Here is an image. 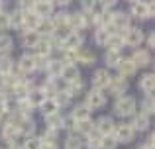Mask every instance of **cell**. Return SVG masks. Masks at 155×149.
Returning <instances> with one entry per match:
<instances>
[{
	"instance_id": "cell-56",
	"label": "cell",
	"mask_w": 155,
	"mask_h": 149,
	"mask_svg": "<svg viewBox=\"0 0 155 149\" xmlns=\"http://www.w3.org/2000/svg\"><path fill=\"white\" fill-rule=\"evenodd\" d=\"M10 149H24V145H20L18 141H10Z\"/></svg>"
},
{
	"instance_id": "cell-4",
	"label": "cell",
	"mask_w": 155,
	"mask_h": 149,
	"mask_svg": "<svg viewBox=\"0 0 155 149\" xmlns=\"http://www.w3.org/2000/svg\"><path fill=\"white\" fill-rule=\"evenodd\" d=\"M134 135H136V130L132 128V124H120V126L114 130V138L118 139V143L134 141Z\"/></svg>"
},
{
	"instance_id": "cell-35",
	"label": "cell",
	"mask_w": 155,
	"mask_h": 149,
	"mask_svg": "<svg viewBox=\"0 0 155 149\" xmlns=\"http://www.w3.org/2000/svg\"><path fill=\"white\" fill-rule=\"evenodd\" d=\"M20 26H22V10H14L12 14H8V28L20 30Z\"/></svg>"
},
{
	"instance_id": "cell-37",
	"label": "cell",
	"mask_w": 155,
	"mask_h": 149,
	"mask_svg": "<svg viewBox=\"0 0 155 149\" xmlns=\"http://www.w3.org/2000/svg\"><path fill=\"white\" fill-rule=\"evenodd\" d=\"M65 149H83V135H69L65 139Z\"/></svg>"
},
{
	"instance_id": "cell-60",
	"label": "cell",
	"mask_w": 155,
	"mask_h": 149,
	"mask_svg": "<svg viewBox=\"0 0 155 149\" xmlns=\"http://www.w3.org/2000/svg\"><path fill=\"white\" fill-rule=\"evenodd\" d=\"M128 2H136V0H128Z\"/></svg>"
},
{
	"instance_id": "cell-11",
	"label": "cell",
	"mask_w": 155,
	"mask_h": 149,
	"mask_svg": "<svg viewBox=\"0 0 155 149\" xmlns=\"http://www.w3.org/2000/svg\"><path fill=\"white\" fill-rule=\"evenodd\" d=\"M59 79H63L65 83L79 79V67H77L75 63H63V69H61V76H59Z\"/></svg>"
},
{
	"instance_id": "cell-41",
	"label": "cell",
	"mask_w": 155,
	"mask_h": 149,
	"mask_svg": "<svg viewBox=\"0 0 155 149\" xmlns=\"http://www.w3.org/2000/svg\"><path fill=\"white\" fill-rule=\"evenodd\" d=\"M28 98H30V102L34 104V106H39V102L45 98V92H43V88H35V90H31V88H30Z\"/></svg>"
},
{
	"instance_id": "cell-25",
	"label": "cell",
	"mask_w": 155,
	"mask_h": 149,
	"mask_svg": "<svg viewBox=\"0 0 155 149\" xmlns=\"http://www.w3.org/2000/svg\"><path fill=\"white\" fill-rule=\"evenodd\" d=\"M39 37H41V35H39L35 30H26L22 34V43L26 47H35V43L39 41Z\"/></svg>"
},
{
	"instance_id": "cell-20",
	"label": "cell",
	"mask_w": 155,
	"mask_h": 149,
	"mask_svg": "<svg viewBox=\"0 0 155 149\" xmlns=\"http://www.w3.org/2000/svg\"><path fill=\"white\" fill-rule=\"evenodd\" d=\"M18 67H20L22 73H31V71H35V57L34 55H22Z\"/></svg>"
},
{
	"instance_id": "cell-1",
	"label": "cell",
	"mask_w": 155,
	"mask_h": 149,
	"mask_svg": "<svg viewBox=\"0 0 155 149\" xmlns=\"http://www.w3.org/2000/svg\"><path fill=\"white\" fill-rule=\"evenodd\" d=\"M114 112L118 116H132L136 112V100L132 96H118L116 104H114Z\"/></svg>"
},
{
	"instance_id": "cell-49",
	"label": "cell",
	"mask_w": 155,
	"mask_h": 149,
	"mask_svg": "<svg viewBox=\"0 0 155 149\" xmlns=\"http://www.w3.org/2000/svg\"><path fill=\"white\" fill-rule=\"evenodd\" d=\"M81 6H83V10L87 12H92L96 6V0H81Z\"/></svg>"
},
{
	"instance_id": "cell-61",
	"label": "cell",
	"mask_w": 155,
	"mask_h": 149,
	"mask_svg": "<svg viewBox=\"0 0 155 149\" xmlns=\"http://www.w3.org/2000/svg\"><path fill=\"white\" fill-rule=\"evenodd\" d=\"M51 2H53V0H51Z\"/></svg>"
},
{
	"instance_id": "cell-17",
	"label": "cell",
	"mask_w": 155,
	"mask_h": 149,
	"mask_svg": "<svg viewBox=\"0 0 155 149\" xmlns=\"http://www.w3.org/2000/svg\"><path fill=\"white\" fill-rule=\"evenodd\" d=\"M2 138L6 139L8 143H10V141H16V139L20 138V130H18V126H16V124H12V122L4 124V128H2Z\"/></svg>"
},
{
	"instance_id": "cell-9",
	"label": "cell",
	"mask_w": 155,
	"mask_h": 149,
	"mask_svg": "<svg viewBox=\"0 0 155 149\" xmlns=\"http://www.w3.org/2000/svg\"><path fill=\"white\" fill-rule=\"evenodd\" d=\"M39 22H41V18H39L34 10L22 12V26H24V30H38Z\"/></svg>"
},
{
	"instance_id": "cell-53",
	"label": "cell",
	"mask_w": 155,
	"mask_h": 149,
	"mask_svg": "<svg viewBox=\"0 0 155 149\" xmlns=\"http://www.w3.org/2000/svg\"><path fill=\"white\" fill-rule=\"evenodd\" d=\"M96 2H100L104 8H112V6H116L118 0H96Z\"/></svg>"
},
{
	"instance_id": "cell-22",
	"label": "cell",
	"mask_w": 155,
	"mask_h": 149,
	"mask_svg": "<svg viewBox=\"0 0 155 149\" xmlns=\"http://www.w3.org/2000/svg\"><path fill=\"white\" fill-rule=\"evenodd\" d=\"M114 31L112 26H102V28H96V34H94V39L98 45H106V41H108L110 34Z\"/></svg>"
},
{
	"instance_id": "cell-52",
	"label": "cell",
	"mask_w": 155,
	"mask_h": 149,
	"mask_svg": "<svg viewBox=\"0 0 155 149\" xmlns=\"http://www.w3.org/2000/svg\"><path fill=\"white\" fill-rule=\"evenodd\" d=\"M39 149H59V147H57V143H55V141H43Z\"/></svg>"
},
{
	"instance_id": "cell-48",
	"label": "cell",
	"mask_w": 155,
	"mask_h": 149,
	"mask_svg": "<svg viewBox=\"0 0 155 149\" xmlns=\"http://www.w3.org/2000/svg\"><path fill=\"white\" fill-rule=\"evenodd\" d=\"M57 139V130H53V128H47L45 135L41 138V141H55Z\"/></svg>"
},
{
	"instance_id": "cell-5",
	"label": "cell",
	"mask_w": 155,
	"mask_h": 149,
	"mask_svg": "<svg viewBox=\"0 0 155 149\" xmlns=\"http://www.w3.org/2000/svg\"><path fill=\"white\" fill-rule=\"evenodd\" d=\"M122 34H124L126 45H130V47H137V45H141V41H143V34H141L140 28H126Z\"/></svg>"
},
{
	"instance_id": "cell-21",
	"label": "cell",
	"mask_w": 155,
	"mask_h": 149,
	"mask_svg": "<svg viewBox=\"0 0 155 149\" xmlns=\"http://www.w3.org/2000/svg\"><path fill=\"white\" fill-rule=\"evenodd\" d=\"M132 128L137 131H145L149 128V116L145 114V112H141V114L134 116V122H132Z\"/></svg>"
},
{
	"instance_id": "cell-18",
	"label": "cell",
	"mask_w": 155,
	"mask_h": 149,
	"mask_svg": "<svg viewBox=\"0 0 155 149\" xmlns=\"http://www.w3.org/2000/svg\"><path fill=\"white\" fill-rule=\"evenodd\" d=\"M94 128H96V131L98 134H114V120L112 118H108V116H104V118H100L98 122L94 124Z\"/></svg>"
},
{
	"instance_id": "cell-38",
	"label": "cell",
	"mask_w": 155,
	"mask_h": 149,
	"mask_svg": "<svg viewBox=\"0 0 155 149\" xmlns=\"http://www.w3.org/2000/svg\"><path fill=\"white\" fill-rule=\"evenodd\" d=\"M77 61L84 63V65H91V63H94V53L88 49H77Z\"/></svg>"
},
{
	"instance_id": "cell-50",
	"label": "cell",
	"mask_w": 155,
	"mask_h": 149,
	"mask_svg": "<svg viewBox=\"0 0 155 149\" xmlns=\"http://www.w3.org/2000/svg\"><path fill=\"white\" fill-rule=\"evenodd\" d=\"M35 4V0H20V10L26 12V10H31Z\"/></svg>"
},
{
	"instance_id": "cell-33",
	"label": "cell",
	"mask_w": 155,
	"mask_h": 149,
	"mask_svg": "<svg viewBox=\"0 0 155 149\" xmlns=\"http://www.w3.org/2000/svg\"><path fill=\"white\" fill-rule=\"evenodd\" d=\"M35 49H38V55H49L53 49L49 37H39V41L35 43Z\"/></svg>"
},
{
	"instance_id": "cell-14",
	"label": "cell",
	"mask_w": 155,
	"mask_h": 149,
	"mask_svg": "<svg viewBox=\"0 0 155 149\" xmlns=\"http://www.w3.org/2000/svg\"><path fill=\"white\" fill-rule=\"evenodd\" d=\"M87 24H88V14H79V12H77V14L69 16V28H71V30L79 31V30H83Z\"/></svg>"
},
{
	"instance_id": "cell-27",
	"label": "cell",
	"mask_w": 155,
	"mask_h": 149,
	"mask_svg": "<svg viewBox=\"0 0 155 149\" xmlns=\"http://www.w3.org/2000/svg\"><path fill=\"white\" fill-rule=\"evenodd\" d=\"M91 108L87 106V104H79V106H75L73 108V120H75V122H79V120H91Z\"/></svg>"
},
{
	"instance_id": "cell-51",
	"label": "cell",
	"mask_w": 155,
	"mask_h": 149,
	"mask_svg": "<svg viewBox=\"0 0 155 149\" xmlns=\"http://www.w3.org/2000/svg\"><path fill=\"white\" fill-rule=\"evenodd\" d=\"M4 28H8V14L0 12V30H4Z\"/></svg>"
},
{
	"instance_id": "cell-47",
	"label": "cell",
	"mask_w": 155,
	"mask_h": 149,
	"mask_svg": "<svg viewBox=\"0 0 155 149\" xmlns=\"http://www.w3.org/2000/svg\"><path fill=\"white\" fill-rule=\"evenodd\" d=\"M4 114H8V100H6L4 90H0V118H2Z\"/></svg>"
},
{
	"instance_id": "cell-40",
	"label": "cell",
	"mask_w": 155,
	"mask_h": 149,
	"mask_svg": "<svg viewBox=\"0 0 155 149\" xmlns=\"http://www.w3.org/2000/svg\"><path fill=\"white\" fill-rule=\"evenodd\" d=\"M34 104L30 102V98L28 96H24V98H18V112H22L24 116H30V112L34 110Z\"/></svg>"
},
{
	"instance_id": "cell-42",
	"label": "cell",
	"mask_w": 155,
	"mask_h": 149,
	"mask_svg": "<svg viewBox=\"0 0 155 149\" xmlns=\"http://www.w3.org/2000/svg\"><path fill=\"white\" fill-rule=\"evenodd\" d=\"M12 69H14V61L8 55H0V73L8 75V73H12Z\"/></svg>"
},
{
	"instance_id": "cell-7",
	"label": "cell",
	"mask_w": 155,
	"mask_h": 149,
	"mask_svg": "<svg viewBox=\"0 0 155 149\" xmlns=\"http://www.w3.org/2000/svg\"><path fill=\"white\" fill-rule=\"evenodd\" d=\"M83 41H84V35L81 31L73 30L63 37V49H79L83 45Z\"/></svg>"
},
{
	"instance_id": "cell-26",
	"label": "cell",
	"mask_w": 155,
	"mask_h": 149,
	"mask_svg": "<svg viewBox=\"0 0 155 149\" xmlns=\"http://www.w3.org/2000/svg\"><path fill=\"white\" fill-rule=\"evenodd\" d=\"M84 145H87V149H100V138H102V134H98L96 131V128L91 131L88 135H84Z\"/></svg>"
},
{
	"instance_id": "cell-34",
	"label": "cell",
	"mask_w": 155,
	"mask_h": 149,
	"mask_svg": "<svg viewBox=\"0 0 155 149\" xmlns=\"http://www.w3.org/2000/svg\"><path fill=\"white\" fill-rule=\"evenodd\" d=\"M120 59H122V55H120V51H118V49H108V53L104 55V61H106V65H108V67H118Z\"/></svg>"
},
{
	"instance_id": "cell-2",
	"label": "cell",
	"mask_w": 155,
	"mask_h": 149,
	"mask_svg": "<svg viewBox=\"0 0 155 149\" xmlns=\"http://www.w3.org/2000/svg\"><path fill=\"white\" fill-rule=\"evenodd\" d=\"M132 16L137 20H145V18H153V2L145 4V2H140L136 0L132 6Z\"/></svg>"
},
{
	"instance_id": "cell-23",
	"label": "cell",
	"mask_w": 155,
	"mask_h": 149,
	"mask_svg": "<svg viewBox=\"0 0 155 149\" xmlns=\"http://www.w3.org/2000/svg\"><path fill=\"white\" fill-rule=\"evenodd\" d=\"M53 18H51V24H53V28L55 30H65V28L69 26V16L65 14V12H53Z\"/></svg>"
},
{
	"instance_id": "cell-3",
	"label": "cell",
	"mask_w": 155,
	"mask_h": 149,
	"mask_svg": "<svg viewBox=\"0 0 155 149\" xmlns=\"http://www.w3.org/2000/svg\"><path fill=\"white\" fill-rule=\"evenodd\" d=\"M104 104H106V96L100 88H92L87 94V106L91 110H100V108H104Z\"/></svg>"
},
{
	"instance_id": "cell-59",
	"label": "cell",
	"mask_w": 155,
	"mask_h": 149,
	"mask_svg": "<svg viewBox=\"0 0 155 149\" xmlns=\"http://www.w3.org/2000/svg\"><path fill=\"white\" fill-rule=\"evenodd\" d=\"M2 8H4V2H2V0H0V12H2Z\"/></svg>"
},
{
	"instance_id": "cell-55",
	"label": "cell",
	"mask_w": 155,
	"mask_h": 149,
	"mask_svg": "<svg viewBox=\"0 0 155 149\" xmlns=\"http://www.w3.org/2000/svg\"><path fill=\"white\" fill-rule=\"evenodd\" d=\"M147 43H149V47H153V45H155V34H149V37H147Z\"/></svg>"
},
{
	"instance_id": "cell-15",
	"label": "cell",
	"mask_w": 155,
	"mask_h": 149,
	"mask_svg": "<svg viewBox=\"0 0 155 149\" xmlns=\"http://www.w3.org/2000/svg\"><path fill=\"white\" fill-rule=\"evenodd\" d=\"M39 110H41L43 116H49V114L59 112V106H57V102H55V98H53V96H45V98L39 102Z\"/></svg>"
},
{
	"instance_id": "cell-57",
	"label": "cell",
	"mask_w": 155,
	"mask_h": 149,
	"mask_svg": "<svg viewBox=\"0 0 155 149\" xmlns=\"http://www.w3.org/2000/svg\"><path fill=\"white\" fill-rule=\"evenodd\" d=\"M57 4H59V6H67V4H71L73 0H55Z\"/></svg>"
},
{
	"instance_id": "cell-12",
	"label": "cell",
	"mask_w": 155,
	"mask_h": 149,
	"mask_svg": "<svg viewBox=\"0 0 155 149\" xmlns=\"http://www.w3.org/2000/svg\"><path fill=\"white\" fill-rule=\"evenodd\" d=\"M108 83H110V75H108V71L106 69H98L94 75H92V86L94 88H106L108 86Z\"/></svg>"
},
{
	"instance_id": "cell-8",
	"label": "cell",
	"mask_w": 155,
	"mask_h": 149,
	"mask_svg": "<svg viewBox=\"0 0 155 149\" xmlns=\"http://www.w3.org/2000/svg\"><path fill=\"white\" fill-rule=\"evenodd\" d=\"M110 26L114 30H122L124 31L126 28H130V16L126 12H112L110 16Z\"/></svg>"
},
{
	"instance_id": "cell-54",
	"label": "cell",
	"mask_w": 155,
	"mask_h": 149,
	"mask_svg": "<svg viewBox=\"0 0 155 149\" xmlns=\"http://www.w3.org/2000/svg\"><path fill=\"white\" fill-rule=\"evenodd\" d=\"M6 86H8V83H6V75L0 73V90H4Z\"/></svg>"
},
{
	"instance_id": "cell-44",
	"label": "cell",
	"mask_w": 155,
	"mask_h": 149,
	"mask_svg": "<svg viewBox=\"0 0 155 149\" xmlns=\"http://www.w3.org/2000/svg\"><path fill=\"white\" fill-rule=\"evenodd\" d=\"M141 106H143V112H145V114H147V116H151V114H153V110H155L153 96H151V94H147V96L143 98V104H141Z\"/></svg>"
},
{
	"instance_id": "cell-36",
	"label": "cell",
	"mask_w": 155,
	"mask_h": 149,
	"mask_svg": "<svg viewBox=\"0 0 155 149\" xmlns=\"http://www.w3.org/2000/svg\"><path fill=\"white\" fill-rule=\"evenodd\" d=\"M118 147V139L114 138V134H104L100 138V149H116Z\"/></svg>"
},
{
	"instance_id": "cell-43",
	"label": "cell",
	"mask_w": 155,
	"mask_h": 149,
	"mask_svg": "<svg viewBox=\"0 0 155 149\" xmlns=\"http://www.w3.org/2000/svg\"><path fill=\"white\" fill-rule=\"evenodd\" d=\"M41 138H35V135H28L26 143H24V149H39L41 147Z\"/></svg>"
},
{
	"instance_id": "cell-58",
	"label": "cell",
	"mask_w": 155,
	"mask_h": 149,
	"mask_svg": "<svg viewBox=\"0 0 155 149\" xmlns=\"http://www.w3.org/2000/svg\"><path fill=\"white\" fill-rule=\"evenodd\" d=\"M140 149H153V145H151V143H147V145H141Z\"/></svg>"
},
{
	"instance_id": "cell-39",
	"label": "cell",
	"mask_w": 155,
	"mask_h": 149,
	"mask_svg": "<svg viewBox=\"0 0 155 149\" xmlns=\"http://www.w3.org/2000/svg\"><path fill=\"white\" fill-rule=\"evenodd\" d=\"M14 47V41H12L10 35H0V55H8Z\"/></svg>"
},
{
	"instance_id": "cell-32",
	"label": "cell",
	"mask_w": 155,
	"mask_h": 149,
	"mask_svg": "<svg viewBox=\"0 0 155 149\" xmlns=\"http://www.w3.org/2000/svg\"><path fill=\"white\" fill-rule=\"evenodd\" d=\"M83 86H84L83 80H81V79H75V80H69V83H67L65 90H67L71 96H77V94H81V92H83Z\"/></svg>"
},
{
	"instance_id": "cell-46",
	"label": "cell",
	"mask_w": 155,
	"mask_h": 149,
	"mask_svg": "<svg viewBox=\"0 0 155 149\" xmlns=\"http://www.w3.org/2000/svg\"><path fill=\"white\" fill-rule=\"evenodd\" d=\"M49 65V57L47 55H38L35 57V69H47Z\"/></svg>"
},
{
	"instance_id": "cell-24",
	"label": "cell",
	"mask_w": 155,
	"mask_h": 149,
	"mask_svg": "<svg viewBox=\"0 0 155 149\" xmlns=\"http://www.w3.org/2000/svg\"><path fill=\"white\" fill-rule=\"evenodd\" d=\"M140 88L145 92V94H151L153 88H155V75L147 73V75L141 76V79H140Z\"/></svg>"
},
{
	"instance_id": "cell-31",
	"label": "cell",
	"mask_w": 155,
	"mask_h": 149,
	"mask_svg": "<svg viewBox=\"0 0 155 149\" xmlns=\"http://www.w3.org/2000/svg\"><path fill=\"white\" fill-rule=\"evenodd\" d=\"M38 31L39 35H43V37H49V35L55 31V28H53V24H51V20H47V18H41V22H39V26H38Z\"/></svg>"
},
{
	"instance_id": "cell-10",
	"label": "cell",
	"mask_w": 155,
	"mask_h": 149,
	"mask_svg": "<svg viewBox=\"0 0 155 149\" xmlns=\"http://www.w3.org/2000/svg\"><path fill=\"white\" fill-rule=\"evenodd\" d=\"M31 10H34L39 18H51V14H53V2H51V0H35V4H34Z\"/></svg>"
},
{
	"instance_id": "cell-6",
	"label": "cell",
	"mask_w": 155,
	"mask_h": 149,
	"mask_svg": "<svg viewBox=\"0 0 155 149\" xmlns=\"http://www.w3.org/2000/svg\"><path fill=\"white\" fill-rule=\"evenodd\" d=\"M108 88H110V94L112 96H122L126 90H128V79L126 76H110V83H108Z\"/></svg>"
},
{
	"instance_id": "cell-29",
	"label": "cell",
	"mask_w": 155,
	"mask_h": 149,
	"mask_svg": "<svg viewBox=\"0 0 155 149\" xmlns=\"http://www.w3.org/2000/svg\"><path fill=\"white\" fill-rule=\"evenodd\" d=\"M61 69H63V61H57V59H49V65H47V75L49 79H59L61 76Z\"/></svg>"
},
{
	"instance_id": "cell-13",
	"label": "cell",
	"mask_w": 155,
	"mask_h": 149,
	"mask_svg": "<svg viewBox=\"0 0 155 149\" xmlns=\"http://www.w3.org/2000/svg\"><path fill=\"white\" fill-rule=\"evenodd\" d=\"M71 130H75L79 135H88L92 130H94V124L91 122V120H79V122H75L73 120V126H69Z\"/></svg>"
},
{
	"instance_id": "cell-16",
	"label": "cell",
	"mask_w": 155,
	"mask_h": 149,
	"mask_svg": "<svg viewBox=\"0 0 155 149\" xmlns=\"http://www.w3.org/2000/svg\"><path fill=\"white\" fill-rule=\"evenodd\" d=\"M118 69H120V75L122 76H126V79H128V76H132L137 71V67H136V63L132 61V57H128V59H120Z\"/></svg>"
},
{
	"instance_id": "cell-19",
	"label": "cell",
	"mask_w": 155,
	"mask_h": 149,
	"mask_svg": "<svg viewBox=\"0 0 155 149\" xmlns=\"http://www.w3.org/2000/svg\"><path fill=\"white\" fill-rule=\"evenodd\" d=\"M106 45H108L110 49H118V51H120L122 47L126 45L124 34H122V31H112V34H110V37H108V41H106Z\"/></svg>"
},
{
	"instance_id": "cell-45",
	"label": "cell",
	"mask_w": 155,
	"mask_h": 149,
	"mask_svg": "<svg viewBox=\"0 0 155 149\" xmlns=\"http://www.w3.org/2000/svg\"><path fill=\"white\" fill-rule=\"evenodd\" d=\"M63 61L65 63H75L77 61V49H63Z\"/></svg>"
},
{
	"instance_id": "cell-30",
	"label": "cell",
	"mask_w": 155,
	"mask_h": 149,
	"mask_svg": "<svg viewBox=\"0 0 155 149\" xmlns=\"http://www.w3.org/2000/svg\"><path fill=\"white\" fill-rule=\"evenodd\" d=\"M45 118H47V128H53V130H59V128L67 126L65 118L59 114V112H55V114H49V116H45Z\"/></svg>"
},
{
	"instance_id": "cell-28",
	"label": "cell",
	"mask_w": 155,
	"mask_h": 149,
	"mask_svg": "<svg viewBox=\"0 0 155 149\" xmlns=\"http://www.w3.org/2000/svg\"><path fill=\"white\" fill-rule=\"evenodd\" d=\"M132 61L136 63V67H145V65H149V63H151V55H149L147 51L137 49L136 53L132 55Z\"/></svg>"
}]
</instances>
